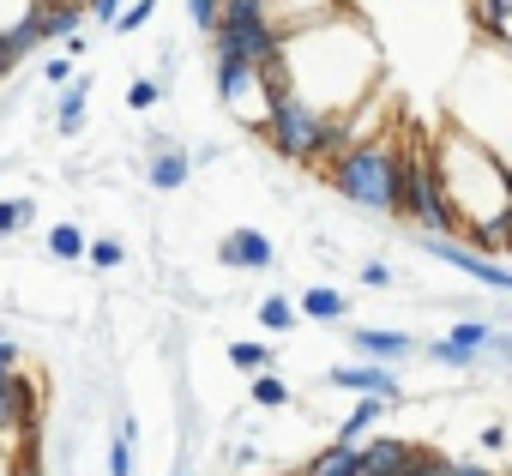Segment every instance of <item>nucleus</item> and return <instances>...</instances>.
I'll use <instances>...</instances> for the list:
<instances>
[{
  "label": "nucleus",
  "instance_id": "obj_1",
  "mask_svg": "<svg viewBox=\"0 0 512 476\" xmlns=\"http://www.w3.org/2000/svg\"><path fill=\"white\" fill-rule=\"evenodd\" d=\"M332 187L374 217H404V187H410V157H404V133H374L356 151H344L332 163Z\"/></svg>",
  "mask_w": 512,
  "mask_h": 476
},
{
  "label": "nucleus",
  "instance_id": "obj_2",
  "mask_svg": "<svg viewBox=\"0 0 512 476\" xmlns=\"http://www.w3.org/2000/svg\"><path fill=\"white\" fill-rule=\"evenodd\" d=\"M404 157H410V187H404V217L422 235H458L464 242V211L446 193V169H440V145L428 133H404Z\"/></svg>",
  "mask_w": 512,
  "mask_h": 476
},
{
  "label": "nucleus",
  "instance_id": "obj_3",
  "mask_svg": "<svg viewBox=\"0 0 512 476\" xmlns=\"http://www.w3.org/2000/svg\"><path fill=\"white\" fill-rule=\"evenodd\" d=\"M326 127H332V115H326L320 103H308L302 91H278L260 133H266V145H272L284 163H314V169H320V157H326Z\"/></svg>",
  "mask_w": 512,
  "mask_h": 476
},
{
  "label": "nucleus",
  "instance_id": "obj_4",
  "mask_svg": "<svg viewBox=\"0 0 512 476\" xmlns=\"http://www.w3.org/2000/svg\"><path fill=\"white\" fill-rule=\"evenodd\" d=\"M422 254H428V260H440V266H452V272H464L470 284H488V290L512 296V266H500L494 254L464 248L458 235H422Z\"/></svg>",
  "mask_w": 512,
  "mask_h": 476
},
{
  "label": "nucleus",
  "instance_id": "obj_5",
  "mask_svg": "<svg viewBox=\"0 0 512 476\" xmlns=\"http://www.w3.org/2000/svg\"><path fill=\"white\" fill-rule=\"evenodd\" d=\"M338 392H356V398H386V404H404V386H398V374L386 368V362H338L332 374H326Z\"/></svg>",
  "mask_w": 512,
  "mask_h": 476
},
{
  "label": "nucleus",
  "instance_id": "obj_6",
  "mask_svg": "<svg viewBox=\"0 0 512 476\" xmlns=\"http://www.w3.org/2000/svg\"><path fill=\"white\" fill-rule=\"evenodd\" d=\"M350 350H356L362 362H386V368L422 356V344H416L404 326H350Z\"/></svg>",
  "mask_w": 512,
  "mask_h": 476
},
{
  "label": "nucleus",
  "instance_id": "obj_7",
  "mask_svg": "<svg viewBox=\"0 0 512 476\" xmlns=\"http://www.w3.org/2000/svg\"><path fill=\"white\" fill-rule=\"evenodd\" d=\"M217 260L235 266V272H272L278 266V248H272L266 229H229L223 242H217Z\"/></svg>",
  "mask_w": 512,
  "mask_h": 476
},
{
  "label": "nucleus",
  "instance_id": "obj_8",
  "mask_svg": "<svg viewBox=\"0 0 512 476\" xmlns=\"http://www.w3.org/2000/svg\"><path fill=\"white\" fill-rule=\"evenodd\" d=\"M416 440H398V434H368L362 440V470L356 476H410L416 464Z\"/></svg>",
  "mask_w": 512,
  "mask_h": 476
},
{
  "label": "nucleus",
  "instance_id": "obj_9",
  "mask_svg": "<svg viewBox=\"0 0 512 476\" xmlns=\"http://www.w3.org/2000/svg\"><path fill=\"white\" fill-rule=\"evenodd\" d=\"M37 416V386L19 368H0V434H19Z\"/></svg>",
  "mask_w": 512,
  "mask_h": 476
},
{
  "label": "nucleus",
  "instance_id": "obj_10",
  "mask_svg": "<svg viewBox=\"0 0 512 476\" xmlns=\"http://www.w3.org/2000/svg\"><path fill=\"white\" fill-rule=\"evenodd\" d=\"M151 187L157 193H175V187H187V175H193V157L181 151V145H169V139H157V151H151Z\"/></svg>",
  "mask_w": 512,
  "mask_h": 476
},
{
  "label": "nucleus",
  "instance_id": "obj_11",
  "mask_svg": "<svg viewBox=\"0 0 512 476\" xmlns=\"http://www.w3.org/2000/svg\"><path fill=\"white\" fill-rule=\"evenodd\" d=\"M296 302H302V320H320V326H338V320L350 314V296H344L338 284H314V290H302Z\"/></svg>",
  "mask_w": 512,
  "mask_h": 476
},
{
  "label": "nucleus",
  "instance_id": "obj_12",
  "mask_svg": "<svg viewBox=\"0 0 512 476\" xmlns=\"http://www.w3.org/2000/svg\"><path fill=\"white\" fill-rule=\"evenodd\" d=\"M362 470V440H332L308 458V476H356Z\"/></svg>",
  "mask_w": 512,
  "mask_h": 476
},
{
  "label": "nucleus",
  "instance_id": "obj_13",
  "mask_svg": "<svg viewBox=\"0 0 512 476\" xmlns=\"http://www.w3.org/2000/svg\"><path fill=\"white\" fill-rule=\"evenodd\" d=\"M85 103H91V73H79V79H73V85L55 97V127H61L67 139L85 127Z\"/></svg>",
  "mask_w": 512,
  "mask_h": 476
},
{
  "label": "nucleus",
  "instance_id": "obj_14",
  "mask_svg": "<svg viewBox=\"0 0 512 476\" xmlns=\"http://www.w3.org/2000/svg\"><path fill=\"white\" fill-rule=\"evenodd\" d=\"M470 19H476L482 37L512 43V0H470Z\"/></svg>",
  "mask_w": 512,
  "mask_h": 476
},
{
  "label": "nucleus",
  "instance_id": "obj_15",
  "mask_svg": "<svg viewBox=\"0 0 512 476\" xmlns=\"http://www.w3.org/2000/svg\"><path fill=\"white\" fill-rule=\"evenodd\" d=\"M386 410H398V404H386V398H362V404L338 422V440H368V434L380 428V416H386Z\"/></svg>",
  "mask_w": 512,
  "mask_h": 476
},
{
  "label": "nucleus",
  "instance_id": "obj_16",
  "mask_svg": "<svg viewBox=\"0 0 512 476\" xmlns=\"http://www.w3.org/2000/svg\"><path fill=\"white\" fill-rule=\"evenodd\" d=\"M49 254H55V260H91L85 229H79V223H55V229H49Z\"/></svg>",
  "mask_w": 512,
  "mask_h": 476
},
{
  "label": "nucleus",
  "instance_id": "obj_17",
  "mask_svg": "<svg viewBox=\"0 0 512 476\" xmlns=\"http://www.w3.org/2000/svg\"><path fill=\"white\" fill-rule=\"evenodd\" d=\"M422 356H428V362H440V368H476V362H482V356H476L470 344H458L452 332H446V338H434V344H422Z\"/></svg>",
  "mask_w": 512,
  "mask_h": 476
},
{
  "label": "nucleus",
  "instance_id": "obj_18",
  "mask_svg": "<svg viewBox=\"0 0 512 476\" xmlns=\"http://www.w3.org/2000/svg\"><path fill=\"white\" fill-rule=\"evenodd\" d=\"M296 320H302V302H290V296H266L260 302V326L266 332H290Z\"/></svg>",
  "mask_w": 512,
  "mask_h": 476
},
{
  "label": "nucleus",
  "instance_id": "obj_19",
  "mask_svg": "<svg viewBox=\"0 0 512 476\" xmlns=\"http://www.w3.org/2000/svg\"><path fill=\"white\" fill-rule=\"evenodd\" d=\"M133 440H139V428H133V416L115 428V440H109V476H133Z\"/></svg>",
  "mask_w": 512,
  "mask_h": 476
},
{
  "label": "nucleus",
  "instance_id": "obj_20",
  "mask_svg": "<svg viewBox=\"0 0 512 476\" xmlns=\"http://www.w3.org/2000/svg\"><path fill=\"white\" fill-rule=\"evenodd\" d=\"M31 223H37V199H31V193L0 199V235H19V229H31Z\"/></svg>",
  "mask_w": 512,
  "mask_h": 476
},
{
  "label": "nucleus",
  "instance_id": "obj_21",
  "mask_svg": "<svg viewBox=\"0 0 512 476\" xmlns=\"http://www.w3.org/2000/svg\"><path fill=\"white\" fill-rule=\"evenodd\" d=\"M247 398H253V404H260V410H284V404H290V386H284V380H278V374L266 368V374H253V386H247Z\"/></svg>",
  "mask_w": 512,
  "mask_h": 476
},
{
  "label": "nucleus",
  "instance_id": "obj_22",
  "mask_svg": "<svg viewBox=\"0 0 512 476\" xmlns=\"http://www.w3.org/2000/svg\"><path fill=\"white\" fill-rule=\"evenodd\" d=\"M229 362L241 374H266L272 368V344H229Z\"/></svg>",
  "mask_w": 512,
  "mask_h": 476
},
{
  "label": "nucleus",
  "instance_id": "obj_23",
  "mask_svg": "<svg viewBox=\"0 0 512 476\" xmlns=\"http://www.w3.org/2000/svg\"><path fill=\"white\" fill-rule=\"evenodd\" d=\"M157 103H163V79H133V85H127V109L145 115V109H157Z\"/></svg>",
  "mask_w": 512,
  "mask_h": 476
},
{
  "label": "nucleus",
  "instance_id": "obj_24",
  "mask_svg": "<svg viewBox=\"0 0 512 476\" xmlns=\"http://www.w3.org/2000/svg\"><path fill=\"white\" fill-rule=\"evenodd\" d=\"M452 470H458V458H446V452H434V446H422L416 464H410V476H452Z\"/></svg>",
  "mask_w": 512,
  "mask_h": 476
},
{
  "label": "nucleus",
  "instance_id": "obj_25",
  "mask_svg": "<svg viewBox=\"0 0 512 476\" xmlns=\"http://www.w3.org/2000/svg\"><path fill=\"white\" fill-rule=\"evenodd\" d=\"M151 13H157V0H133V7L115 19V31H121V37H133V31H145V25H151Z\"/></svg>",
  "mask_w": 512,
  "mask_h": 476
},
{
  "label": "nucleus",
  "instance_id": "obj_26",
  "mask_svg": "<svg viewBox=\"0 0 512 476\" xmlns=\"http://www.w3.org/2000/svg\"><path fill=\"white\" fill-rule=\"evenodd\" d=\"M121 260H127V248L115 242V235H103V242H91V266H97V272H115Z\"/></svg>",
  "mask_w": 512,
  "mask_h": 476
},
{
  "label": "nucleus",
  "instance_id": "obj_27",
  "mask_svg": "<svg viewBox=\"0 0 512 476\" xmlns=\"http://www.w3.org/2000/svg\"><path fill=\"white\" fill-rule=\"evenodd\" d=\"M43 79H49V85H73V79H79V55H49V61H43Z\"/></svg>",
  "mask_w": 512,
  "mask_h": 476
},
{
  "label": "nucleus",
  "instance_id": "obj_28",
  "mask_svg": "<svg viewBox=\"0 0 512 476\" xmlns=\"http://www.w3.org/2000/svg\"><path fill=\"white\" fill-rule=\"evenodd\" d=\"M187 19L211 37V31H217V19H223V0H187Z\"/></svg>",
  "mask_w": 512,
  "mask_h": 476
},
{
  "label": "nucleus",
  "instance_id": "obj_29",
  "mask_svg": "<svg viewBox=\"0 0 512 476\" xmlns=\"http://www.w3.org/2000/svg\"><path fill=\"white\" fill-rule=\"evenodd\" d=\"M488 332H494L488 320H458V326H452V338H458V344H470L476 356H482V344H488Z\"/></svg>",
  "mask_w": 512,
  "mask_h": 476
},
{
  "label": "nucleus",
  "instance_id": "obj_30",
  "mask_svg": "<svg viewBox=\"0 0 512 476\" xmlns=\"http://www.w3.org/2000/svg\"><path fill=\"white\" fill-rule=\"evenodd\" d=\"M25 55H19V43H13V31H0V79H7L13 67H19Z\"/></svg>",
  "mask_w": 512,
  "mask_h": 476
},
{
  "label": "nucleus",
  "instance_id": "obj_31",
  "mask_svg": "<svg viewBox=\"0 0 512 476\" xmlns=\"http://www.w3.org/2000/svg\"><path fill=\"white\" fill-rule=\"evenodd\" d=\"M362 284H368V290H386V284H392V266H386V260H368V266H362Z\"/></svg>",
  "mask_w": 512,
  "mask_h": 476
},
{
  "label": "nucleus",
  "instance_id": "obj_32",
  "mask_svg": "<svg viewBox=\"0 0 512 476\" xmlns=\"http://www.w3.org/2000/svg\"><path fill=\"white\" fill-rule=\"evenodd\" d=\"M476 446H482V452H500V446H506V422H488V428L476 434Z\"/></svg>",
  "mask_w": 512,
  "mask_h": 476
},
{
  "label": "nucleus",
  "instance_id": "obj_33",
  "mask_svg": "<svg viewBox=\"0 0 512 476\" xmlns=\"http://www.w3.org/2000/svg\"><path fill=\"white\" fill-rule=\"evenodd\" d=\"M85 7H91L97 25H115V19H121V0H85Z\"/></svg>",
  "mask_w": 512,
  "mask_h": 476
},
{
  "label": "nucleus",
  "instance_id": "obj_34",
  "mask_svg": "<svg viewBox=\"0 0 512 476\" xmlns=\"http://www.w3.org/2000/svg\"><path fill=\"white\" fill-rule=\"evenodd\" d=\"M452 476H494V470H488L482 458H458V470H452Z\"/></svg>",
  "mask_w": 512,
  "mask_h": 476
},
{
  "label": "nucleus",
  "instance_id": "obj_35",
  "mask_svg": "<svg viewBox=\"0 0 512 476\" xmlns=\"http://www.w3.org/2000/svg\"><path fill=\"white\" fill-rule=\"evenodd\" d=\"M13 362H19V344H13V338H0V368H13Z\"/></svg>",
  "mask_w": 512,
  "mask_h": 476
},
{
  "label": "nucleus",
  "instance_id": "obj_36",
  "mask_svg": "<svg viewBox=\"0 0 512 476\" xmlns=\"http://www.w3.org/2000/svg\"><path fill=\"white\" fill-rule=\"evenodd\" d=\"M494 476H512V470H494Z\"/></svg>",
  "mask_w": 512,
  "mask_h": 476
},
{
  "label": "nucleus",
  "instance_id": "obj_37",
  "mask_svg": "<svg viewBox=\"0 0 512 476\" xmlns=\"http://www.w3.org/2000/svg\"><path fill=\"white\" fill-rule=\"evenodd\" d=\"M175 476H187V470H175Z\"/></svg>",
  "mask_w": 512,
  "mask_h": 476
},
{
  "label": "nucleus",
  "instance_id": "obj_38",
  "mask_svg": "<svg viewBox=\"0 0 512 476\" xmlns=\"http://www.w3.org/2000/svg\"><path fill=\"white\" fill-rule=\"evenodd\" d=\"M296 476H308V470H296Z\"/></svg>",
  "mask_w": 512,
  "mask_h": 476
}]
</instances>
